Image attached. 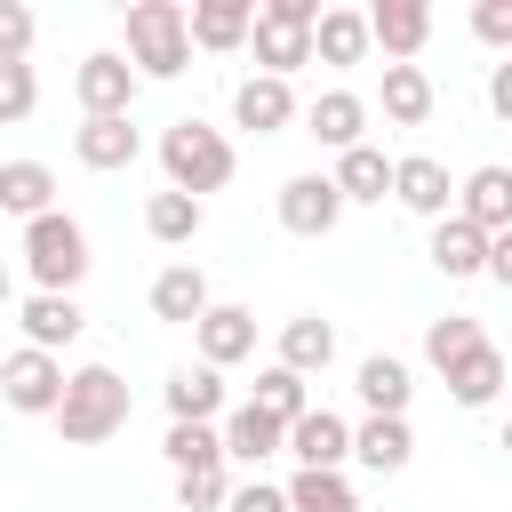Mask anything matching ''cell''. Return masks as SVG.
Instances as JSON below:
<instances>
[{"label": "cell", "mask_w": 512, "mask_h": 512, "mask_svg": "<svg viewBox=\"0 0 512 512\" xmlns=\"http://www.w3.org/2000/svg\"><path fill=\"white\" fill-rule=\"evenodd\" d=\"M128 64L144 80H176L192 64V8L176 0H136L128 8Z\"/></svg>", "instance_id": "277c9868"}, {"label": "cell", "mask_w": 512, "mask_h": 512, "mask_svg": "<svg viewBox=\"0 0 512 512\" xmlns=\"http://www.w3.org/2000/svg\"><path fill=\"white\" fill-rule=\"evenodd\" d=\"M160 456H168L176 472H216V464H232V456H224V424H168Z\"/></svg>", "instance_id": "1f68e13d"}, {"label": "cell", "mask_w": 512, "mask_h": 512, "mask_svg": "<svg viewBox=\"0 0 512 512\" xmlns=\"http://www.w3.org/2000/svg\"><path fill=\"white\" fill-rule=\"evenodd\" d=\"M488 112H496V120H512V56L488 72Z\"/></svg>", "instance_id": "60d3db41"}, {"label": "cell", "mask_w": 512, "mask_h": 512, "mask_svg": "<svg viewBox=\"0 0 512 512\" xmlns=\"http://www.w3.org/2000/svg\"><path fill=\"white\" fill-rule=\"evenodd\" d=\"M496 448H504V456H512V416H504V432H496Z\"/></svg>", "instance_id": "7bdbcfd3"}, {"label": "cell", "mask_w": 512, "mask_h": 512, "mask_svg": "<svg viewBox=\"0 0 512 512\" xmlns=\"http://www.w3.org/2000/svg\"><path fill=\"white\" fill-rule=\"evenodd\" d=\"M232 512H296V504H288V488H272V480H240Z\"/></svg>", "instance_id": "ab89813d"}, {"label": "cell", "mask_w": 512, "mask_h": 512, "mask_svg": "<svg viewBox=\"0 0 512 512\" xmlns=\"http://www.w3.org/2000/svg\"><path fill=\"white\" fill-rule=\"evenodd\" d=\"M0 208H8L16 224L56 216V168H48V160H0Z\"/></svg>", "instance_id": "44dd1931"}, {"label": "cell", "mask_w": 512, "mask_h": 512, "mask_svg": "<svg viewBox=\"0 0 512 512\" xmlns=\"http://www.w3.org/2000/svg\"><path fill=\"white\" fill-rule=\"evenodd\" d=\"M472 344H488V328H480L472 312H440V320H424V360H432L440 376H448V368H456Z\"/></svg>", "instance_id": "836d02e7"}, {"label": "cell", "mask_w": 512, "mask_h": 512, "mask_svg": "<svg viewBox=\"0 0 512 512\" xmlns=\"http://www.w3.org/2000/svg\"><path fill=\"white\" fill-rule=\"evenodd\" d=\"M328 176L344 184V200H384V192H392V176H400V160H384L376 144H360V152H344Z\"/></svg>", "instance_id": "d6a6232c"}, {"label": "cell", "mask_w": 512, "mask_h": 512, "mask_svg": "<svg viewBox=\"0 0 512 512\" xmlns=\"http://www.w3.org/2000/svg\"><path fill=\"white\" fill-rule=\"evenodd\" d=\"M368 48H376V32H368V8H328L320 16V32H312V56L320 64H368Z\"/></svg>", "instance_id": "484cf974"}, {"label": "cell", "mask_w": 512, "mask_h": 512, "mask_svg": "<svg viewBox=\"0 0 512 512\" xmlns=\"http://www.w3.org/2000/svg\"><path fill=\"white\" fill-rule=\"evenodd\" d=\"M120 424H128V384H120V368H104V360L72 368V392H64V408H56L64 448H104Z\"/></svg>", "instance_id": "7a4b0ae2"}, {"label": "cell", "mask_w": 512, "mask_h": 512, "mask_svg": "<svg viewBox=\"0 0 512 512\" xmlns=\"http://www.w3.org/2000/svg\"><path fill=\"white\" fill-rule=\"evenodd\" d=\"M320 0H264V16H256V72H272V80H296L304 64H320L312 56V32H320Z\"/></svg>", "instance_id": "5b68a950"}, {"label": "cell", "mask_w": 512, "mask_h": 512, "mask_svg": "<svg viewBox=\"0 0 512 512\" xmlns=\"http://www.w3.org/2000/svg\"><path fill=\"white\" fill-rule=\"evenodd\" d=\"M336 360V328L320 320V312H296V320H280V368H296V376H320Z\"/></svg>", "instance_id": "83f0119b"}, {"label": "cell", "mask_w": 512, "mask_h": 512, "mask_svg": "<svg viewBox=\"0 0 512 512\" xmlns=\"http://www.w3.org/2000/svg\"><path fill=\"white\" fill-rule=\"evenodd\" d=\"M232 120H240L248 136H280V128L296 120V88L272 80V72H248V80L232 88Z\"/></svg>", "instance_id": "2e32d148"}, {"label": "cell", "mask_w": 512, "mask_h": 512, "mask_svg": "<svg viewBox=\"0 0 512 512\" xmlns=\"http://www.w3.org/2000/svg\"><path fill=\"white\" fill-rule=\"evenodd\" d=\"M456 176H448V160H432V152H400V176H392V200L408 208V216H424V224H448L456 216Z\"/></svg>", "instance_id": "9c48e42d"}, {"label": "cell", "mask_w": 512, "mask_h": 512, "mask_svg": "<svg viewBox=\"0 0 512 512\" xmlns=\"http://www.w3.org/2000/svg\"><path fill=\"white\" fill-rule=\"evenodd\" d=\"M160 400H168V424H224V416H232V408H224V368H208V360L176 368V376L160 384Z\"/></svg>", "instance_id": "8fae6325"}, {"label": "cell", "mask_w": 512, "mask_h": 512, "mask_svg": "<svg viewBox=\"0 0 512 512\" xmlns=\"http://www.w3.org/2000/svg\"><path fill=\"white\" fill-rule=\"evenodd\" d=\"M472 40L512 56V0H472Z\"/></svg>", "instance_id": "74e56055"}, {"label": "cell", "mask_w": 512, "mask_h": 512, "mask_svg": "<svg viewBox=\"0 0 512 512\" xmlns=\"http://www.w3.org/2000/svg\"><path fill=\"white\" fill-rule=\"evenodd\" d=\"M368 32H376L384 64H416L424 40H432V8H424V0H376V8H368Z\"/></svg>", "instance_id": "4fadbf2b"}, {"label": "cell", "mask_w": 512, "mask_h": 512, "mask_svg": "<svg viewBox=\"0 0 512 512\" xmlns=\"http://www.w3.org/2000/svg\"><path fill=\"white\" fill-rule=\"evenodd\" d=\"M160 168H168V192H192V200H208V192H224L232 184V168H240V152H232V136L224 128H208V120H168L160 128Z\"/></svg>", "instance_id": "6da1fadb"}, {"label": "cell", "mask_w": 512, "mask_h": 512, "mask_svg": "<svg viewBox=\"0 0 512 512\" xmlns=\"http://www.w3.org/2000/svg\"><path fill=\"white\" fill-rule=\"evenodd\" d=\"M208 312H216V296H208V272H200V264H160V272H152V320L200 328Z\"/></svg>", "instance_id": "5bb4252c"}, {"label": "cell", "mask_w": 512, "mask_h": 512, "mask_svg": "<svg viewBox=\"0 0 512 512\" xmlns=\"http://www.w3.org/2000/svg\"><path fill=\"white\" fill-rule=\"evenodd\" d=\"M272 208H280V224H288L296 240H328V232L344 224V208H352V200H344V184H336V176L304 168V176H288V184H280V200H272Z\"/></svg>", "instance_id": "ba28073f"}, {"label": "cell", "mask_w": 512, "mask_h": 512, "mask_svg": "<svg viewBox=\"0 0 512 512\" xmlns=\"http://www.w3.org/2000/svg\"><path fill=\"white\" fill-rule=\"evenodd\" d=\"M488 232L472 224V216H448V224H432V272H448V280H488Z\"/></svg>", "instance_id": "ac0fdd59"}, {"label": "cell", "mask_w": 512, "mask_h": 512, "mask_svg": "<svg viewBox=\"0 0 512 512\" xmlns=\"http://www.w3.org/2000/svg\"><path fill=\"white\" fill-rule=\"evenodd\" d=\"M192 344H200L208 368H240V360H256V312H248V304H216V312L192 328Z\"/></svg>", "instance_id": "ffe728a7"}, {"label": "cell", "mask_w": 512, "mask_h": 512, "mask_svg": "<svg viewBox=\"0 0 512 512\" xmlns=\"http://www.w3.org/2000/svg\"><path fill=\"white\" fill-rule=\"evenodd\" d=\"M16 328H24V344L64 352V344L88 328V312H80V296H48V288H32V296L16 304Z\"/></svg>", "instance_id": "d6986e66"}, {"label": "cell", "mask_w": 512, "mask_h": 512, "mask_svg": "<svg viewBox=\"0 0 512 512\" xmlns=\"http://www.w3.org/2000/svg\"><path fill=\"white\" fill-rule=\"evenodd\" d=\"M16 256H24V272H32V288H48V296H72L80 280H88V224L80 216H40V224H24V240H16Z\"/></svg>", "instance_id": "3957f363"}, {"label": "cell", "mask_w": 512, "mask_h": 512, "mask_svg": "<svg viewBox=\"0 0 512 512\" xmlns=\"http://www.w3.org/2000/svg\"><path fill=\"white\" fill-rule=\"evenodd\" d=\"M136 88H144V72L128 64V48H96V56H80V72H72L80 120H128V112H136Z\"/></svg>", "instance_id": "52a82bcc"}, {"label": "cell", "mask_w": 512, "mask_h": 512, "mask_svg": "<svg viewBox=\"0 0 512 512\" xmlns=\"http://www.w3.org/2000/svg\"><path fill=\"white\" fill-rule=\"evenodd\" d=\"M456 216H472L488 240H496V232H512V168H504V160L472 168V176H464V192H456Z\"/></svg>", "instance_id": "7402d4cb"}, {"label": "cell", "mask_w": 512, "mask_h": 512, "mask_svg": "<svg viewBox=\"0 0 512 512\" xmlns=\"http://www.w3.org/2000/svg\"><path fill=\"white\" fill-rule=\"evenodd\" d=\"M232 496H240V488H232L224 464H216V472H176V504H184V512H232Z\"/></svg>", "instance_id": "d590c367"}, {"label": "cell", "mask_w": 512, "mask_h": 512, "mask_svg": "<svg viewBox=\"0 0 512 512\" xmlns=\"http://www.w3.org/2000/svg\"><path fill=\"white\" fill-rule=\"evenodd\" d=\"M304 136L328 144L336 160L360 152V144H368V96H360V88H320V96L304 104Z\"/></svg>", "instance_id": "30bf717a"}, {"label": "cell", "mask_w": 512, "mask_h": 512, "mask_svg": "<svg viewBox=\"0 0 512 512\" xmlns=\"http://www.w3.org/2000/svg\"><path fill=\"white\" fill-rule=\"evenodd\" d=\"M64 392H72V368H64L56 352L16 344V352L0 360V400H8L16 416H56V408H64Z\"/></svg>", "instance_id": "8992f818"}, {"label": "cell", "mask_w": 512, "mask_h": 512, "mask_svg": "<svg viewBox=\"0 0 512 512\" xmlns=\"http://www.w3.org/2000/svg\"><path fill=\"white\" fill-rule=\"evenodd\" d=\"M136 152H144L136 120H80V128H72V160H80V168H96V176L136 168Z\"/></svg>", "instance_id": "e0dca14e"}, {"label": "cell", "mask_w": 512, "mask_h": 512, "mask_svg": "<svg viewBox=\"0 0 512 512\" xmlns=\"http://www.w3.org/2000/svg\"><path fill=\"white\" fill-rule=\"evenodd\" d=\"M288 504L296 512H360V496H352L344 472H296L288 480Z\"/></svg>", "instance_id": "e575fe53"}, {"label": "cell", "mask_w": 512, "mask_h": 512, "mask_svg": "<svg viewBox=\"0 0 512 512\" xmlns=\"http://www.w3.org/2000/svg\"><path fill=\"white\" fill-rule=\"evenodd\" d=\"M288 456H296V472H344L352 464V424L336 408H312L304 424H288Z\"/></svg>", "instance_id": "7c38bea8"}, {"label": "cell", "mask_w": 512, "mask_h": 512, "mask_svg": "<svg viewBox=\"0 0 512 512\" xmlns=\"http://www.w3.org/2000/svg\"><path fill=\"white\" fill-rule=\"evenodd\" d=\"M352 392H360V408H368V416H408L416 376H408V360H400V352H368V360H360V376H352Z\"/></svg>", "instance_id": "603a6c76"}, {"label": "cell", "mask_w": 512, "mask_h": 512, "mask_svg": "<svg viewBox=\"0 0 512 512\" xmlns=\"http://www.w3.org/2000/svg\"><path fill=\"white\" fill-rule=\"evenodd\" d=\"M32 48V8H0V64H24Z\"/></svg>", "instance_id": "f35d334b"}, {"label": "cell", "mask_w": 512, "mask_h": 512, "mask_svg": "<svg viewBox=\"0 0 512 512\" xmlns=\"http://www.w3.org/2000/svg\"><path fill=\"white\" fill-rule=\"evenodd\" d=\"M32 96H40L32 64H0V120H8V128H16V120H32Z\"/></svg>", "instance_id": "8d00e7d4"}, {"label": "cell", "mask_w": 512, "mask_h": 512, "mask_svg": "<svg viewBox=\"0 0 512 512\" xmlns=\"http://www.w3.org/2000/svg\"><path fill=\"white\" fill-rule=\"evenodd\" d=\"M280 448H288V424H280V416H264L256 400H240V408L224 416V456H232V464H248V472H256V464H264V456H280Z\"/></svg>", "instance_id": "cb8c5ba5"}, {"label": "cell", "mask_w": 512, "mask_h": 512, "mask_svg": "<svg viewBox=\"0 0 512 512\" xmlns=\"http://www.w3.org/2000/svg\"><path fill=\"white\" fill-rule=\"evenodd\" d=\"M256 0H192V48H208V56H232V48H248L256 40Z\"/></svg>", "instance_id": "9a60e30c"}, {"label": "cell", "mask_w": 512, "mask_h": 512, "mask_svg": "<svg viewBox=\"0 0 512 512\" xmlns=\"http://www.w3.org/2000/svg\"><path fill=\"white\" fill-rule=\"evenodd\" d=\"M488 280L512 288V232H496V248H488Z\"/></svg>", "instance_id": "b9f144b4"}, {"label": "cell", "mask_w": 512, "mask_h": 512, "mask_svg": "<svg viewBox=\"0 0 512 512\" xmlns=\"http://www.w3.org/2000/svg\"><path fill=\"white\" fill-rule=\"evenodd\" d=\"M200 224H208V200H192V192H152V200H144V232H152L160 248L200 240Z\"/></svg>", "instance_id": "f546056e"}, {"label": "cell", "mask_w": 512, "mask_h": 512, "mask_svg": "<svg viewBox=\"0 0 512 512\" xmlns=\"http://www.w3.org/2000/svg\"><path fill=\"white\" fill-rule=\"evenodd\" d=\"M440 384H448V400H456V408H488V400L504 392V352H496V344H472Z\"/></svg>", "instance_id": "f1b7e54d"}, {"label": "cell", "mask_w": 512, "mask_h": 512, "mask_svg": "<svg viewBox=\"0 0 512 512\" xmlns=\"http://www.w3.org/2000/svg\"><path fill=\"white\" fill-rule=\"evenodd\" d=\"M304 384H312V376H296V368L272 360V368H256V392H248V400H256L264 416H280V424H304V416H312V392H304Z\"/></svg>", "instance_id": "4dcf8cb0"}, {"label": "cell", "mask_w": 512, "mask_h": 512, "mask_svg": "<svg viewBox=\"0 0 512 512\" xmlns=\"http://www.w3.org/2000/svg\"><path fill=\"white\" fill-rule=\"evenodd\" d=\"M432 104H440V96H432V72H424V64H384V120H392V128H424Z\"/></svg>", "instance_id": "4316f807"}, {"label": "cell", "mask_w": 512, "mask_h": 512, "mask_svg": "<svg viewBox=\"0 0 512 512\" xmlns=\"http://www.w3.org/2000/svg\"><path fill=\"white\" fill-rule=\"evenodd\" d=\"M352 456L368 464V472H408V456H416V432H408V416H360L352 424Z\"/></svg>", "instance_id": "d4e9b609"}]
</instances>
